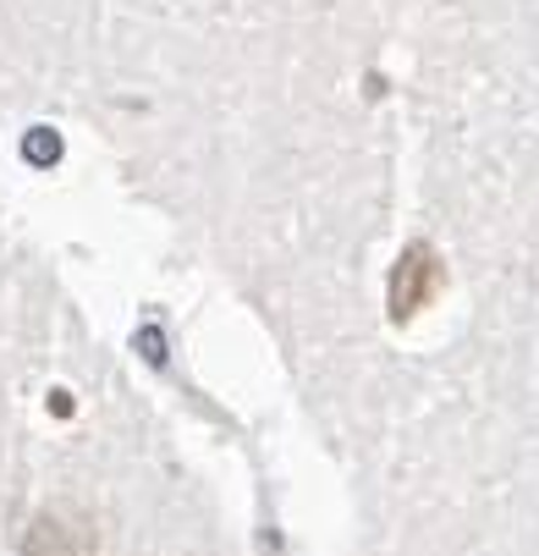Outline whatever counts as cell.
<instances>
[{
    "mask_svg": "<svg viewBox=\"0 0 539 556\" xmlns=\"http://www.w3.org/2000/svg\"><path fill=\"white\" fill-rule=\"evenodd\" d=\"M94 534L84 518H61V513H39L23 534V556H89Z\"/></svg>",
    "mask_w": 539,
    "mask_h": 556,
    "instance_id": "7a4b0ae2",
    "label": "cell"
},
{
    "mask_svg": "<svg viewBox=\"0 0 539 556\" xmlns=\"http://www.w3.org/2000/svg\"><path fill=\"white\" fill-rule=\"evenodd\" d=\"M440 287H446V260L419 237V243H408L397 254L392 281H385V314H392V326H413L419 314L440 298Z\"/></svg>",
    "mask_w": 539,
    "mask_h": 556,
    "instance_id": "6da1fadb",
    "label": "cell"
}]
</instances>
